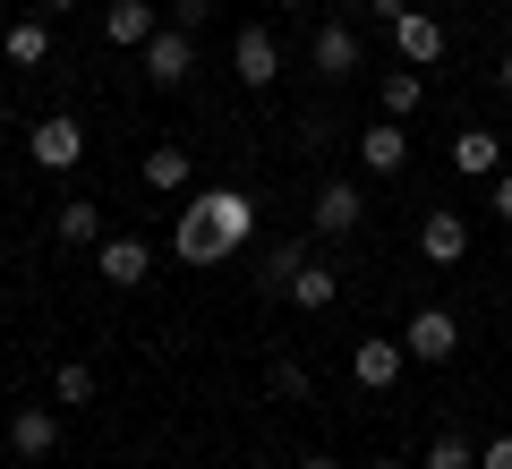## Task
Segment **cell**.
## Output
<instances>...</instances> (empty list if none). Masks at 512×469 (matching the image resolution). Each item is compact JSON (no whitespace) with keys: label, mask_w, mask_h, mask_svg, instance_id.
Returning a JSON list of instances; mask_svg holds the SVG:
<instances>
[{"label":"cell","mask_w":512,"mask_h":469,"mask_svg":"<svg viewBox=\"0 0 512 469\" xmlns=\"http://www.w3.org/2000/svg\"><path fill=\"white\" fill-rule=\"evenodd\" d=\"M256 231V197L248 188H205V197L180 205V231H171V248H180V265H222V256H239Z\"/></svg>","instance_id":"cell-1"},{"label":"cell","mask_w":512,"mask_h":469,"mask_svg":"<svg viewBox=\"0 0 512 469\" xmlns=\"http://www.w3.org/2000/svg\"><path fill=\"white\" fill-rule=\"evenodd\" d=\"M231 77H239L248 94H265V86L282 77V35H274L265 18H256V26H239V35H231Z\"/></svg>","instance_id":"cell-2"},{"label":"cell","mask_w":512,"mask_h":469,"mask_svg":"<svg viewBox=\"0 0 512 469\" xmlns=\"http://www.w3.org/2000/svg\"><path fill=\"white\" fill-rule=\"evenodd\" d=\"M402 350H410L419 367H444V359H461V316H453V307H419V316L402 325Z\"/></svg>","instance_id":"cell-3"},{"label":"cell","mask_w":512,"mask_h":469,"mask_svg":"<svg viewBox=\"0 0 512 469\" xmlns=\"http://www.w3.org/2000/svg\"><path fill=\"white\" fill-rule=\"evenodd\" d=\"M26 154H35L43 171H77V163H86V120H69V111L35 120V128H26Z\"/></svg>","instance_id":"cell-4"},{"label":"cell","mask_w":512,"mask_h":469,"mask_svg":"<svg viewBox=\"0 0 512 469\" xmlns=\"http://www.w3.org/2000/svg\"><path fill=\"white\" fill-rule=\"evenodd\" d=\"M146 77H154V86H188V77H197V35H188V26H154V43H146Z\"/></svg>","instance_id":"cell-5"},{"label":"cell","mask_w":512,"mask_h":469,"mask_svg":"<svg viewBox=\"0 0 512 469\" xmlns=\"http://www.w3.org/2000/svg\"><path fill=\"white\" fill-rule=\"evenodd\" d=\"M308 69H316V77H359V69H367V52H359V26L325 18V26L308 35Z\"/></svg>","instance_id":"cell-6"},{"label":"cell","mask_w":512,"mask_h":469,"mask_svg":"<svg viewBox=\"0 0 512 469\" xmlns=\"http://www.w3.org/2000/svg\"><path fill=\"white\" fill-rule=\"evenodd\" d=\"M308 222H316V239H350V231L367 222L359 180H325V188H316V205H308Z\"/></svg>","instance_id":"cell-7"},{"label":"cell","mask_w":512,"mask_h":469,"mask_svg":"<svg viewBox=\"0 0 512 469\" xmlns=\"http://www.w3.org/2000/svg\"><path fill=\"white\" fill-rule=\"evenodd\" d=\"M402 367H410L402 342H376V333H367V342H350V384H359V393H393V384H402Z\"/></svg>","instance_id":"cell-8"},{"label":"cell","mask_w":512,"mask_h":469,"mask_svg":"<svg viewBox=\"0 0 512 469\" xmlns=\"http://www.w3.org/2000/svg\"><path fill=\"white\" fill-rule=\"evenodd\" d=\"M94 273H103L111 290H137V282H146V273H154V248H146V239H137V231H111L103 248H94Z\"/></svg>","instance_id":"cell-9"},{"label":"cell","mask_w":512,"mask_h":469,"mask_svg":"<svg viewBox=\"0 0 512 469\" xmlns=\"http://www.w3.org/2000/svg\"><path fill=\"white\" fill-rule=\"evenodd\" d=\"M419 256L427 265H461V256H470V222H461L453 205H427L419 214Z\"/></svg>","instance_id":"cell-10"},{"label":"cell","mask_w":512,"mask_h":469,"mask_svg":"<svg viewBox=\"0 0 512 469\" xmlns=\"http://www.w3.org/2000/svg\"><path fill=\"white\" fill-rule=\"evenodd\" d=\"M402 163H410V137H402V120H367V128H359V171L393 180Z\"/></svg>","instance_id":"cell-11"},{"label":"cell","mask_w":512,"mask_h":469,"mask_svg":"<svg viewBox=\"0 0 512 469\" xmlns=\"http://www.w3.org/2000/svg\"><path fill=\"white\" fill-rule=\"evenodd\" d=\"M9 452L18 461H52L60 452V410H9Z\"/></svg>","instance_id":"cell-12"},{"label":"cell","mask_w":512,"mask_h":469,"mask_svg":"<svg viewBox=\"0 0 512 469\" xmlns=\"http://www.w3.org/2000/svg\"><path fill=\"white\" fill-rule=\"evenodd\" d=\"M333 299H342V273H333L325 256H299V273H291V307H299V316H325Z\"/></svg>","instance_id":"cell-13"},{"label":"cell","mask_w":512,"mask_h":469,"mask_svg":"<svg viewBox=\"0 0 512 469\" xmlns=\"http://www.w3.org/2000/svg\"><path fill=\"white\" fill-rule=\"evenodd\" d=\"M154 26H163V9H154V0H111V9H103V35L128 43V52H146Z\"/></svg>","instance_id":"cell-14"},{"label":"cell","mask_w":512,"mask_h":469,"mask_svg":"<svg viewBox=\"0 0 512 469\" xmlns=\"http://www.w3.org/2000/svg\"><path fill=\"white\" fill-rule=\"evenodd\" d=\"M393 52H402L410 69H436V60H444V26L427 18V9H410V18L393 26Z\"/></svg>","instance_id":"cell-15"},{"label":"cell","mask_w":512,"mask_h":469,"mask_svg":"<svg viewBox=\"0 0 512 469\" xmlns=\"http://www.w3.org/2000/svg\"><path fill=\"white\" fill-rule=\"evenodd\" d=\"M0 52H9V69H43L52 60V18H9Z\"/></svg>","instance_id":"cell-16"},{"label":"cell","mask_w":512,"mask_h":469,"mask_svg":"<svg viewBox=\"0 0 512 469\" xmlns=\"http://www.w3.org/2000/svg\"><path fill=\"white\" fill-rule=\"evenodd\" d=\"M52 231H60V248H103V205H86V197H69V205H60V214H52Z\"/></svg>","instance_id":"cell-17"},{"label":"cell","mask_w":512,"mask_h":469,"mask_svg":"<svg viewBox=\"0 0 512 469\" xmlns=\"http://www.w3.org/2000/svg\"><path fill=\"white\" fill-rule=\"evenodd\" d=\"M146 188L154 197H188V145H154L146 154Z\"/></svg>","instance_id":"cell-18"},{"label":"cell","mask_w":512,"mask_h":469,"mask_svg":"<svg viewBox=\"0 0 512 469\" xmlns=\"http://www.w3.org/2000/svg\"><path fill=\"white\" fill-rule=\"evenodd\" d=\"M495 145H504L495 128H461V137H453V171H470V180H495Z\"/></svg>","instance_id":"cell-19"},{"label":"cell","mask_w":512,"mask_h":469,"mask_svg":"<svg viewBox=\"0 0 512 469\" xmlns=\"http://www.w3.org/2000/svg\"><path fill=\"white\" fill-rule=\"evenodd\" d=\"M376 94H384V120H410V111L427 103V77H419V69H393Z\"/></svg>","instance_id":"cell-20"},{"label":"cell","mask_w":512,"mask_h":469,"mask_svg":"<svg viewBox=\"0 0 512 469\" xmlns=\"http://www.w3.org/2000/svg\"><path fill=\"white\" fill-rule=\"evenodd\" d=\"M427 469H478V444H470V435H453V427L427 435Z\"/></svg>","instance_id":"cell-21"},{"label":"cell","mask_w":512,"mask_h":469,"mask_svg":"<svg viewBox=\"0 0 512 469\" xmlns=\"http://www.w3.org/2000/svg\"><path fill=\"white\" fill-rule=\"evenodd\" d=\"M52 401H69V410H77V401H94V367H86V359H69V367L52 376Z\"/></svg>","instance_id":"cell-22"},{"label":"cell","mask_w":512,"mask_h":469,"mask_svg":"<svg viewBox=\"0 0 512 469\" xmlns=\"http://www.w3.org/2000/svg\"><path fill=\"white\" fill-rule=\"evenodd\" d=\"M274 393H282V401H308V393H316V376H308L299 359H274Z\"/></svg>","instance_id":"cell-23"},{"label":"cell","mask_w":512,"mask_h":469,"mask_svg":"<svg viewBox=\"0 0 512 469\" xmlns=\"http://www.w3.org/2000/svg\"><path fill=\"white\" fill-rule=\"evenodd\" d=\"M171 26H188V35H205V26H214V0H171Z\"/></svg>","instance_id":"cell-24"},{"label":"cell","mask_w":512,"mask_h":469,"mask_svg":"<svg viewBox=\"0 0 512 469\" xmlns=\"http://www.w3.org/2000/svg\"><path fill=\"white\" fill-rule=\"evenodd\" d=\"M478 469H512V427H504V435H487V444H478Z\"/></svg>","instance_id":"cell-25"},{"label":"cell","mask_w":512,"mask_h":469,"mask_svg":"<svg viewBox=\"0 0 512 469\" xmlns=\"http://www.w3.org/2000/svg\"><path fill=\"white\" fill-rule=\"evenodd\" d=\"M367 18H376V26H402V18H410V0H367Z\"/></svg>","instance_id":"cell-26"},{"label":"cell","mask_w":512,"mask_h":469,"mask_svg":"<svg viewBox=\"0 0 512 469\" xmlns=\"http://www.w3.org/2000/svg\"><path fill=\"white\" fill-rule=\"evenodd\" d=\"M495 222H512V171H495Z\"/></svg>","instance_id":"cell-27"},{"label":"cell","mask_w":512,"mask_h":469,"mask_svg":"<svg viewBox=\"0 0 512 469\" xmlns=\"http://www.w3.org/2000/svg\"><path fill=\"white\" fill-rule=\"evenodd\" d=\"M69 9H77V0H35V18H69Z\"/></svg>","instance_id":"cell-28"},{"label":"cell","mask_w":512,"mask_h":469,"mask_svg":"<svg viewBox=\"0 0 512 469\" xmlns=\"http://www.w3.org/2000/svg\"><path fill=\"white\" fill-rule=\"evenodd\" d=\"M495 86H504V94H512V43H504V60H495Z\"/></svg>","instance_id":"cell-29"},{"label":"cell","mask_w":512,"mask_h":469,"mask_svg":"<svg viewBox=\"0 0 512 469\" xmlns=\"http://www.w3.org/2000/svg\"><path fill=\"white\" fill-rule=\"evenodd\" d=\"M299 469H333V452H299Z\"/></svg>","instance_id":"cell-30"},{"label":"cell","mask_w":512,"mask_h":469,"mask_svg":"<svg viewBox=\"0 0 512 469\" xmlns=\"http://www.w3.org/2000/svg\"><path fill=\"white\" fill-rule=\"evenodd\" d=\"M0 137H9V103H0Z\"/></svg>","instance_id":"cell-31"},{"label":"cell","mask_w":512,"mask_h":469,"mask_svg":"<svg viewBox=\"0 0 512 469\" xmlns=\"http://www.w3.org/2000/svg\"><path fill=\"white\" fill-rule=\"evenodd\" d=\"M367 469H402V461H367Z\"/></svg>","instance_id":"cell-32"},{"label":"cell","mask_w":512,"mask_h":469,"mask_svg":"<svg viewBox=\"0 0 512 469\" xmlns=\"http://www.w3.org/2000/svg\"><path fill=\"white\" fill-rule=\"evenodd\" d=\"M282 9H308V0H282Z\"/></svg>","instance_id":"cell-33"}]
</instances>
